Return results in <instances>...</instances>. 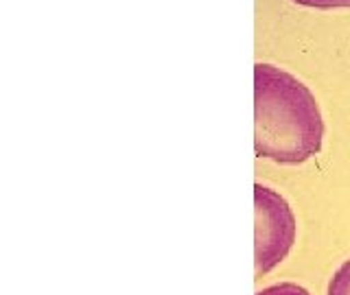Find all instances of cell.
Instances as JSON below:
<instances>
[{"label": "cell", "mask_w": 350, "mask_h": 295, "mask_svg": "<svg viewBox=\"0 0 350 295\" xmlns=\"http://www.w3.org/2000/svg\"><path fill=\"white\" fill-rule=\"evenodd\" d=\"M324 118L313 92L273 64L254 66V151L278 164H304L324 145Z\"/></svg>", "instance_id": "6da1fadb"}, {"label": "cell", "mask_w": 350, "mask_h": 295, "mask_svg": "<svg viewBox=\"0 0 350 295\" xmlns=\"http://www.w3.org/2000/svg\"><path fill=\"white\" fill-rule=\"evenodd\" d=\"M254 262L256 280L267 276L293 249L295 214L284 197L265 184H254Z\"/></svg>", "instance_id": "7a4b0ae2"}, {"label": "cell", "mask_w": 350, "mask_h": 295, "mask_svg": "<svg viewBox=\"0 0 350 295\" xmlns=\"http://www.w3.org/2000/svg\"><path fill=\"white\" fill-rule=\"evenodd\" d=\"M328 295H350V258L335 269L328 282Z\"/></svg>", "instance_id": "3957f363"}, {"label": "cell", "mask_w": 350, "mask_h": 295, "mask_svg": "<svg viewBox=\"0 0 350 295\" xmlns=\"http://www.w3.org/2000/svg\"><path fill=\"white\" fill-rule=\"evenodd\" d=\"M256 295H311V293H309V289H304L302 284L278 282V284H271V287L260 289Z\"/></svg>", "instance_id": "277c9868"}, {"label": "cell", "mask_w": 350, "mask_h": 295, "mask_svg": "<svg viewBox=\"0 0 350 295\" xmlns=\"http://www.w3.org/2000/svg\"><path fill=\"white\" fill-rule=\"evenodd\" d=\"M295 5L302 7H313V9H342L350 7V0H291Z\"/></svg>", "instance_id": "5b68a950"}]
</instances>
